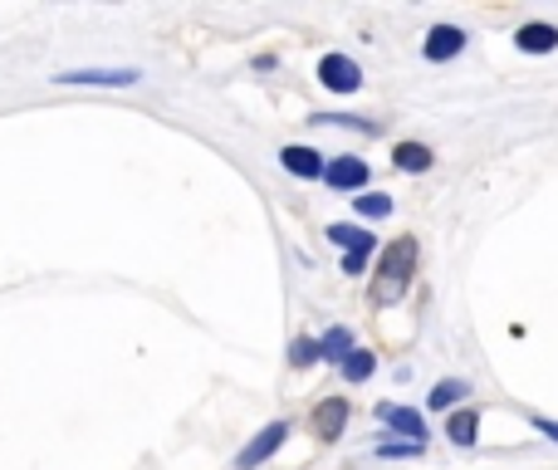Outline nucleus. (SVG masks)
Returning <instances> with one entry per match:
<instances>
[{
    "label": "nucleus",
    "mask_w": 558,
    "mask_h": 470,
    "mask_svg": "<svg viewBox=\"0 0 558 470\" xmlns=\"http://www.w3.org/2000/svg\"><path fill=\"white\" fill-rule=\"evenodd\" d=\"M411 274H417V240H411V235H401V240L392 245V250L382 255V264H377V280H372V304H397L401 294H407Z\"/></svg>",
    "instance_id": "nucleus-1"
},
{
    "label": "nucleus",
    "mask_w": 558,
    "mask_h": 470,
    "mask_svg": "<svg viewBox=\"0 0 558 470\" xmlns=\"http://www.w3.org/2000/svg\"><path fill=\"white\" fill-rule=\"evenodd\" d=\"M328 240L333 245H343V274H362V264H368V255H372V231H362V225H328Z\"/></svg>",
    "instance_id": "nucleus-2"
},
{
    "label": "nucleus",
    "mask_w": 558,
    "mask_h": 470,
    "mask_svg": "<svg viewBox=\"0 0 558 470\" xmlns=\"http://www.w3.org/2000/svg\"><path fill=\"white\" fill-rule=\"evenodd\" d=\"M284 436H289V426H284V421H270V426H264L260 436H255L250 446L240 450V456H235V470H255V466H264V460H270L274 450L284 446Z\"/></svg>",
    "instance_id": "nucleus-3"
},
{
    "label": "nucleus",
    "mask_w": 558,
    "mask_h": 470,
    "mask_svg": "<svg viewBox=\"0 0 558 470\" xmlns=\"http://www.w3.org/2000/svg\"><path fill=\"white\" fill-rule=\"evenodd\" d=\"M319 78L333 88V94H352V88L362 84V69L352 64L348 54H328V59L319 64Z\"/></svg>",
    "instance_id": "nucleus-4"
},
{
    "label": "nucleus",
    "mask_w": 558,
    "mask_h": 470,
    "mask_svg": "<svg viewBox=\"0 0 558 470\" xmlns=\"http://www.w3.org/2000/svg\"><path fill=\"white\" fill-rule=\"evenodd\" d=\"M323 182H328L333 191H358V186L368 182V162H358V157H338V162L323 166Z\"/></svg>",
    "instance_id": "nucleus-5"
},
{
    "label": "nucleus",
    "mask_w": 558,
    "mask_h": 470,
    "mask_svg": "<svg viewBox=\"0 0 558 470\" xmlns=\"http://www.w3.org/2000/svg\"><path fill=\"white\" fill-rule=\"evenodd\" d=\"M343 421H348V401H343V397L323 401V407L313 411V431H319V441H338L343 436Z\"/></svg>",
    "instance_id": "nucleus-6"
},
{
    "label": "nucleus",
    "mask_w": 558,
    "mask_h": 470,
    "mask_svg": "<svg viewBox=\"0 0 558 470\" xmlns=\"http://www.w3.org/2000/svg\"><path fill=\"white\" fill-rule=\"evenodd\" d=\"M59 84H137V69H78L59 74Z\"/></svg>",
    "instance_id": "nucleus-7"
},
{
    "label": "nucleus",
    "mask_w": 558,
    "mask_h": 470,
    "mask_svg": "<svg viewBox=\"0 0 558 470\" xmlns=\"http://www.w3.org/2000/svg\"><path fill=\"white\" fill-rule=\"evenodd\" d=\"M466 49V35H460L456 25H436L426 35V59H450V54H460Z\"/></svg>",
    "instance_id": "nucleus-8"
},
{
    "label": "nucleus",
    "mask_w": 558,
    "mask_h": 470,
    "mask_svg": "<svg viewBox=\"0 0 558 470\" xmlns=\"http://www.w3.org/2000/svg\"><path fill=\"white\" fill-rule=\"evenodd\" d=\"M514 45L524 49V54H548V49L558 45V29L554 25H524L514 35Z\"/></svg>",
    "instance_id": "nucleus-9"
},
{
    "label": "nucleus",
    "mask_w": 558,
    "mask_h": 470,
    "mask_svg": "<svg viewBox=\"0 0 558 470\" xmlns=\"http://www.w3.org/2000/svg\"><path fill=\"white\" fill-rule=\"evenodd\" d=\"M446 436L456 441V446H475V436H480V411H475V407L456 411V417L446 421Z\"/></svg>",
    "instance_id": "nucleus-10"
},
{
    "label": "nucleus",
    "mask_w": 558,
    "mask_h": 470,
    "mask_svg": "<svg viewBox=\"0 0 558 470\" xmlns=\"http://www.w3.org/2000/svg\"><path fill=\"white\" fill-rule=\"evenodd\" d=\"M280 162H284V172H294V176H319L323 172L319 152H309V147H284Z\"/></svg>",
    "instance_id": "nucleus-11"
},
{
    "label": "nucleus",
    "mask_w": 558,
    "mask_h": 470,
    "mask_svg": "<svg viewBox=\"0 0 558 470\" xmlns=\"http://www.w3.org/2000/svg\"><path fill=\"white\" fill-rule=\"evenodd\" d=\"M392 162H397L401 172H426V166H431V147H421V143H397Z\"/></svg>",
    "instance_id": "nucleus-12"
},
{
    "label": "nucleus",
    "mask_w": 558,
    "mask_h": 470,
    "mask_svg": "<svg viewBox=\"0 0 558 470\" xmlns=\"http://www.w3.org/2000/svg\"><path fill=\"white\" fill-rule=\"evenodd\" d=\"M377 417L387 421V426L407 431L411 441H421V417H417V411H407V407H392V401H387V407H377Z\"/></svg>",
    "instance_id": "nucleus-13"
},
{
    "label": "nucleus",
    "mask_w": 558,
    "mask_h": 470,
    "mask_svg": "<svg viewBox=\"0 0 558 470\" xmlns=\"http://www.w3.org/2000/svg\"><path fill=\"white\" fill-rule=\"evenodd\" d=\"M343 378H348V382H368L372 378V352L368 348H352L348 358H343Z\"/></svg>",
    "instance_id": "nucleus-14"
},
{
    "label": "nucleus",
    "mask_w": 558,
    "mask_h": 470,
    "mask_svg": "<svg viewBox=\"0 0 558 470\" xmlns=\"http://www.w3.org/2000/svg\"><path fill=\"white\" fill-rule=\"evenodd\" d=\"M352 352V338H348V329H328V338L319 343V358H333V362H343Z\"/></svg>",
    "instance_id": "nucleus-15"
},
{
    "label": "nucleus",
    "mask_w": 558,
    "mask_h": 470,
    "mask_svg": "<svg viewBox=\"0 0 558 470\" xmlns=\"http://www.w3.org/2000/svg\"><path fill=\"white\" fill-rule=\"evenodd\" d=\"M352 201H358V211H362V215H372V221H382V215H387V211H392V201H387V196H382V191H368V196H352Z\"/></svg>",
    "instance_id": "nucleus-16"
},
{
    "label": "nucleus",
    "mask_w": 558,
    "mask_h": 470,
    "mask_svg": "<svg viewBox=\"0 0 558 470\" xmlns=\"http://www.w3.org/2000/svg\"><path fill=\"white\" fill-rule=\"evenodd\" d=\"M460 397H466V387H460V382H441V387L436 392H431V411H446L450 407V401H460Z\"/></svg>",
    "instance_id": "nucleus-17"
},
{
    "label": "nucleus",
    "mask_w": 558,
    "mask_h": 470,
    "mask_svg": "<svg viewBox=\"0 0 558 470\" xmlns=\"http://www.w3.org/2000/svg\"><path fill=\"white\" fill-rule=\"evenodd\" d=\"M417 450H421V441H382V446H377V456H417Z\"/></svg>",
    "instance_id": "nucleus-18"
},
{
    "label": "nucleus",
    "mask_w": 558,
    "mask_h": 470,
    "mask_svg": "<svg viewBox=\"0 0 558 470\" xmlns=\"http://www.w3.org/2000/svg\"><path fill=\"white\" fill-rule=\"evenodd\" d=\"M313 358H319V343H313V338H299V343H294V362H299V368H309Z\"/></svg>",
    "instance_id": "nucleus-19"
},
{
    "label": "nucleus",
    "mask_w": 558,
    "mask_h": 470,
    "mask_svg": "<svg viewBox=\"0 0 558 470\" xmlns=\"http://www.w3.org/2000/svg\"><path fill=\"white\" fill-rule=\"evenodd\" d=\"M534 426H538V431H544V436H548V441H558V421H548V417H538V421H534Z\"/></svg>",
    "instance_id": "nucleus-20"
}]
</instances>
